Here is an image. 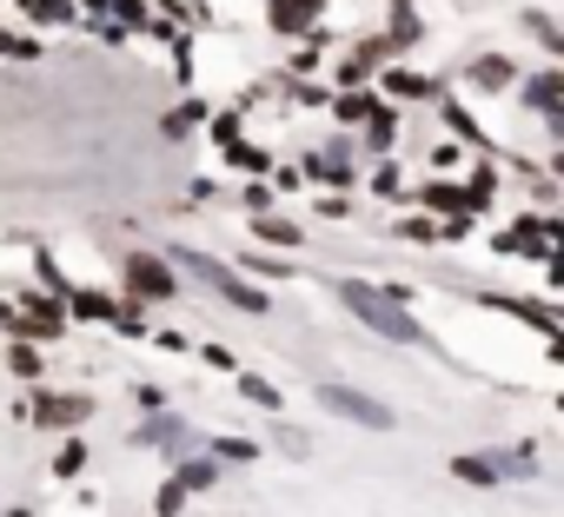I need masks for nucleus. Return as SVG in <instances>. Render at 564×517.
Wrapping results in <instances>:
<instances>
[{
	"mask_svg": "<svg viewBox=\"0 0 564 517\" xmlns=\"http://www.w3.org/2000/svg\"><path fill=\"white\" fill-rule=\"evenodd\" d=\"M339 299H346V312L352 319H366L379 339H392V345H419L425 332H419V319L392 299V293H379V286H366V279H339Z\"/></svg>",
	"mask_w": 564,
	"mask_h": 517,
	"instance_id": "f257e3e1",
	"label": "nucleus"
},
{
	"mask_svg": "<svg viewBox=\"0 0 564 517\" xmlns=\"http://www.w3.org/2000/svg\"><path fill=\"white\" fill-rule=\"evenodd\" d=\"M173 266H180V273H193L199 286H213L219 299H232V306H246V312H265V293H252V286H246V279H239L232 266H219V258H213V252H193V245H180V252H173Z\"/></svg>",
	"mask_w": 564,
	"mask_h": 517,
	"instance_id": "f03ea898",
	"label": "nucleus"
},
{
	"mask_svg": "<svg viewBox=\"0 0 564 517\" xmlns=\"http://www.w3.org/2000/svg\"><path fill=\"white\" fill-rule=\"evenodd\" d=\"M319 398H326L339 418L366 425V431H392V405H379L372 392H352V385H319Z\"/></svg>",
	"mask_w": 564,
	"mask_h": 517,
	"instance_id": "7ed1b4c3",
	"label": "nucleus"
},
{
	"mask_svg": "<svg viewBox=\"0 0 564 517\" xmlns=\"http://www.w3.org/2000/svg\"><path fill=\"white\" fill-rule=\"evenodd\" d=\"M127 293H133V299H173V293H180V279L166 273V258L133 252V258H127Z\"/></svg>",
	"mask_w": 564,
	"mask_h": 517,
	"instance_id": "20e7f679",
	"label": "nucleus"
},
{
	"mask_svg": "<svg viewBox=\"0 0 564 517\" xmlns=\"http://www.w3.org/2000/svg\"><path fill=\"white\" fill-rule=\"evenodd\" d=\"M557 94H564V74H557V67H551V74H538V80L524 87V100H531V107L544 113V127H551V133H564V113H557Z\"/></svg>",
	"mask_w": 564,
	"mask_h": 517,
	"instance_id": "39448f33",
	"label": "nucleus"
},
{
	"mask_svg": "<svg viewBox=\"0 0 564 517\" xmlns=\"http://www.w3.org/2000/svg\"><path fill=\"white\" fill-rule=\"evenodd\" d=\"M28 411H34V425H80V418L94 411V398H47V392H41Z\"/></svg>",
	"mask_w": 564,
	"mask_h": 517,
	"instance_id": "423d86ee",
	"label": "nucleus"
},
{
	"mask_svg": "<svg viewBox=\"0 0 564 517\" xmlns=\"http://www.w3.org/2000/svg\"><path fill=\"white\" fill-rule=\"evenodd\" d=\"M313 14H319V0H272V28L279 34H306Z\"/></svg>",
	"mask_w": 564,
	"mask_h": 517,
	"instance_id": "0eeeda50",
	"label": "nucleus"
},
{
	"mask_svg": "<svg viewBox=\"0 0 564 517\" xmlns=\"http://www.w3.org/2000/svg\"><path fill=\"white\" fill-rule=\"evenodd\" d=\"M14 326H21L28 339H54V332H61V306H47V299H28Z\"/></svg>",
	"mask_w": 564,
	"mask_h": 517,
	"instance_id": "6e6552de",
	"label": "nucleus"
},
{
	"mask_svg": "<svg viewBox=\"0 0 564 517\" xmlns=\"http://www.w3.org/2000/svg\"><path fill=\"white\" fill-rule=\"evenodd\" d=\"M471 80H478V87H485V94H505V87H511V80H518V67H511V61H505V54H485V61H478V67H471Z\"/></svg>",
	"mask_w": 564,
	"mask_h": 517,
	"instance_id": "1a4fd4ad",
	"label": "nucleus"
},
{
	"mask_svg": "<svg viewBox=\"0 0 564 517\" xmlns=\"http://www.w3.org/2000/svg\"><path fill=\"white\" fill-rule=\"evenodd\" d=\"M133 444H166V451H180V444H186V431H180L173 418H153V425H140V431H133Z\"/></svg>",
	"mask_w": 564,
	"mask_h": 517,
	"instance_id": "9d476101",
	"label": "nucleus"
},
{
	"mask_svg": "<svg viewBox=\"0 0 564 517\" xmlns=\"http://www.w3.org/2000/svg\"><path fill=\"white\" fill-rule=\"evenodd\" d=\"M252 239H265V245H300V226L293 219H252Z\"/></svg>",
	"mask_w": 564,
	"mask_h": 517,
	"instance_id": "9b49d317",
	"label": "nucleus"
},
{
	"mask_svg": "<svg viewBox=\"0 0 564 517\" xmlns=\"http://www.w3.org/2000/svg\"><path fill=\"white\" fill-rule=\"evenodd\" d=\"M386 87H392L399 100H425V94H432V80H425V74H405V67H392V74H386Z\"/></svg>",
	"mask_w": 564,
	"mask_h": 517,
	"instance_id": "f8f14e48",
	"label": "nucleus"
},
{
	"mask_svg": "<svg viewBox=\"0 0 564 517\" xmlns=\"http://www.w3.org/2000/svg\"><path fill=\"white\" fill-rule=\"evenodd\" d=\"M74 312H80V319H107V326L120 319V306H113L107 293H74Z\"/></svg>",
	"mask_w": 564,
	"mask_h": 517,
	"instance_id": "ddd939ff",
	"label": "nucleus"
},
{
	"mask_svg": "<svg viewBox=\"0 0 564 517\" xmlns=\"http://www.w3.org/2000/svg\"><path fill=\"white\" fill-rule=\"evenodd\" d=\"M21 8H28L34 21H47V28H61V21H74V8H67V0H21Z\"/></svg>",
	"mask_w": 564,
	"mask_h": 517,
	"instance_id": "4468645a",
	"label": "nucleus"
},
{
	"mask_svg": "<svg viewBox=\"0 0 564 517\" xmlns=\"http://www.w3.org/2000/svg\"><path fill=\"white\" fill-rule=\"evenodd\" d=\"M452 471H458L465 484H498V471H491V458H452Z\"/></svg>",
	"mask_w": 564,
	"mask_h": 517,
	"instance_id": "2eb2a0df",
	"label": "nucleus"
},
{
	"mask_svg": "<svg viewBox=\"0 0 564 517\" xmlns=\"http://www.w3.org/2000/svg\"><path fill=\"white\" fill-rule=\"evenodd\" d=\"M445 127H452L458 140H471V146H485V133H478V120H471L465 107H445Z\"/></svg>",
	"mask_w": 564,
	"mask_h": 517,
	"instance_id": "dca6fc26",
	"label": "nucleus"
},
{
	"mask_svg": "<svg viewBox=\"0 0 564 517\" xmlns=\"http://www.w3.org/2000/svg\"><path fill=\"white\" fill-rule=\"evenodd\" d=\"M239 392H246L252 405H265V411H279V385H265V378H239Z\"/></svg>",
	"mask_w": 564,
	"mask_h": 517,
	"instance_id": "f3484780",
	"label": "nucleus"
},
{
	"mask_svg": "<svg viewBox=\"0 0 564 517\" xmlns=\"http://www.w3.org/2000/svg\"><path fill=\"white\" fill-rule=\"evenodd\" d=\"M193 120H206V107L193 100V107H173V120H166V133L180 140V133H193Z\"/></svg>",
	"mask_w": 564,
	"mask_h": 517,
	"instance_id": "a211bd4d",
	"label": "nucleus"
},
{
	"mask_svg": "<svg viewBox=\"0 0 564 517\" xmlns=\"http://www.w3.org/2000/svg\"><path fill=\"white\" fill-rule=\"evenodd\" d=\"M80 464H87V444H80V438H74V444H61V458H54V471H61V477H74Z\"/></svg>",
	"mask_w": 564,
	"mask_h": 517,
	"instance_id": "6ab92c4d",
	"label": "nucleus"
},
{
	"mask_svg": "<svg viewBox=\"0 0 564 517\" xmlns=\"http://www.w3.org/2000/svg\"><path fill=\"white\" fill-rule=\"evenodd\" d=\"M313 179H326V186H352V173H346L339 160H319V166H313Z\"/></svg>",
	"mask_w": 564,
	"mask_h": 517,
	"instance_id": "aec40b11",
	"label": "nucleus"
},
{
	"mask_svg": "<svg viewBox=\"0 0 564 517\" xmlns=\"http://www.w3.org/2000/svg\"><path fill=\"white\" fill-rule=\"evenodd\" d=\"M399 232H405V239H419V245H425V239H438V219H419V212H412V219H405V226H399Z\"/></svg>",
	"mask_w": 564,
	"mask_h": 517,
	"instance_id": "412c9836",
	"label": "nucleus"
},
{
	"mask_svg": "<svg viewBox=\"0 0 564 517\" xmlns=\"http://www.w3.org/2000/svg\"><path fill=\"white\" fill-rule=\"evenodd\" d=\"M14 372H21V378H41V352H34V345H14Z\"/></svg>",
	"mask_w": 564,
	"mask_h": 517,
	"instance_id": "4be33fe9",
	"label": "nucleus"
},
{
	"mask_svg": "<svg viewBox=\"0 0 564 517\" xmlns=\"http://www.w3.org/2000/svg\"><path fill=\"white\" fill-rule=\"evenodd\" d=\"M232 166H246V173H265V153H259V146H232Z\"/></svg>",
	"mask_w": 564,
	"mask_h": 517,
	"instance_id": "5701e85b",
	"label": "nucleus"
},
{
	"mask_svg": "<svg viewBox=\"0 0 564 517\" xmlns=\"http://www.w3.org/2000/svg\"><path fill=\"white\" fill-rule=\"evenodd\" d=\"M531 34H538V41H544V47H564V34H557V28H551V21H544V14H531Z\"/></svg>",
	"mask_w": 564,
	"mask_h": 517,
	"instance_id": "b1692460",
	"label": "nucleus"
},
{
	"mask_svg": "<svg viewBox=\"0 0 564 517\" xmlns=\"http://www.w3.org/2000/svg\"><path fill=\"white\" fill-rule=\"evenodd\" d=\"M339 113H346V120H372L379 107H372V100H352V94H346V100H339Z\"/></svg>",
	"mask_w": 564,
	"mask_h": 517,
	"instance_id": "393cba45",
	"label": "nucleus"
},
{
	"mask_svg": "<svg viewBox=\"0 0 564 517\" xmlns=\"http://www.w3.org/2000/svg\"><path fill=\"white\" fill-rule=\"evenodd\" d=\"M392 8H399V14H405V8H412V0H392Z\"/></svg>",
	"mask_w": 564,
	"mask_h": 517,
	"instance_id": "a878e982",
	"label": "nucleus"
},
{
	"mask_svg": "<svg viewBox=\"0 0 564 517\" xmlns=\"http://www.w3.org/2000/svg\"><path fill=\"white\" fill-rule=\"evenodd\" d=\"M14 517H21V510H14Z\"/></svg>",
	"mask_w": 564,
	"mask_h": 517,
	"instance_id": "bb28decb",
	"label": "nucleus"
}]
</instances>
